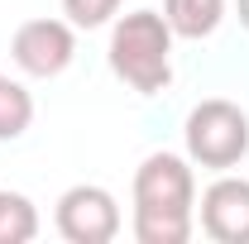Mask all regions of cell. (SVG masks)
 <instances>
[{
  "label": "cell",
  "instance_id": "1",
  "mask_svg": "<svg viewBox=\"0 0 249 244\" xmlns=\"http://www.w3.org/2000/svg\"><path fill=\"white\" fill-rule=\"evenodd\" d=\"M192 168L178 153H149L134 173V240L139 244H187L192 235Z\"/></svg>",
  "mask_w": 249,
  "mask_h": 244
},
{
  "label": "cell",
  "instance_id": "2",
  "mask_svg": "<svg viewBox=\"0 0 249 244\" xmlns=\"http://www.w3.org/2000/svg\"><path fill=\"white\" fill-rule=\"evenodd\" d=\"M110 67L124 77L134 91L154 96L173 82V29L154 10H134L124 15L110 34Z\"/></svg>",
  "mask_w": 249,
  "mask_h": 244
},
{
  "label": "cell",
  "instance_id": "3",
  "mask_svg": "<svg viewBox=\"0 0 249 244\" xmlns=\"http://www.w3.org/2000/svg\"><path fill=\"white\" fill-rule=\"evenodd\" d=\"M187 153L201 168H235L249 153V120L230 101H201L187 115Z\"/></svg>",
  "mask_w": 249,
  "mask_h": 244
},
{
  "label": "cell",
  "instance_id": "4",
  "mask_svg": "<svg viewBox=\"0 0 249 244\" xmlns=\"http://www.w3.org/2000/svg\"><path fill=\"white\" fill-rule=\"evenodd\" d=\"M58 235L72 244H110L120 235V206L106 187H67L58 201Z\"/></svg>",
  "mask_w": 249,
  "mask_h": 244
},
{
  "label": "cell",
  "instance_id": "5",
  "mask_svg": "<svg viewBox=\"0 0 249 244\" xmlns=\"http://www.w3.org/2000/svg\"><path fill=\"white\" fill-rule=\"evenodd\" d=\"M10 53L29 77H58L77 53V38H72V24H62V19H29L15 29Z\"/></svg>",
  "mask_w": 249,
  "mask_h": 244
},
{
  "label": "cell",
  "instance_id": "6",
  "mask_svg": "<svg viewBox=\"0 0 249 244\" xmlns=\"http://www.w3.org/2000/svg\"><path fill=\"white\" fill-rule=\"evenodd\" d=\"M201 230L216 244H249V182L220 177L201 196Z\"/></svg>",
  "mask_w": 249,
  "mask_h": 244
},
{
  "label": "cell",
  "instance_id": "7",
  "mask_svg": "<svg viewBox=\"0 0 249 244\" xmlns=\"http://www.w3.org/2000/svg\"><path fill=\"white\" fill-rule=\"evenodd\" d=\"M225 15V0H168L163 5V19L168 29L182 34V38H206Z\"/></svg>",
  "mask_w": 249,
  "mask_h": 244
},
{
  "label": "cell",
  "instance_id": "8",
  "mask_svg": "<svg viewBox=\"0 0 249 244\" xmlns=\"http://www.w3.org/2000/svg\"><path fill=\"white\" fill-rule=\"evenodd\" d=\"M38 235V211L29 196L19 192H0V244H24Z\"/></svg>",
  "mask_w": 249,
  "mask_h": 244
},
{
  "label": "cell",
  "instance_id": "9",
  "mask_svg": "<svg viewBox=\"0 0 249 244\" xmlns=\"http://www.w3.org/2000/svg\"><path fill=\"white\" fill-rule=\"evenodd\" d=\"M34 120V96L19 82H5L0 77V139H19Z\"/></svg>",
  "mask_w": 249,
  "mask_h": 244
},
{
  "label": "cell",
  "instance_id": "10",
  "mask_svg": "<svg viewBox=\"0 0 249 244\" xmlns=\"http://www.w3.org/2000/svg\"><path fill=\"white\" fill-rule=\"evenodd\" d=\"M62 10H67V19H72L77 29H101V24L120 10V0H62Z\"/></svg>",
  "mask_w": 249,
  "mask_h": 244
},
{
  "label": "cell",
  "instance_id": "11",
  "mask_svg": "<svg viewBox=\"0 0 249 244\" xmlns=\"http://www.w3.org/2000/svg\"><path fill=\"white\" fill-rule=\"evenodd\" d=\"M240 24L249 29V0H240Z\"/></svg>",
  "mask_w": 249,
  "mask_h": 244
}]
</instances>
